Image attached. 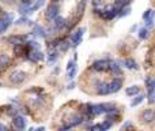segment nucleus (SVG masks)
I'll list each match as a JSON object with an SVG mask.
<instances>
[{
	"instance_id": "f257e3e1",
	"label": "nucleus",
	"mask_w": 155,
	"mask_h": 131,
	"mask_svg": "<svg viewBox=\"0 0 155 131\" xmlns=\"http://www.w3.org/2000/svg\"><path fill=\"white\" fill-rule=\"evenodd\" d=\"M120 14V8H117L116 5H107L106 8H104L101 12V16L105 21H112Z\"/></svg>"
},
{
	"instance_id": "f03ea898",
	"label": "nucleus",
	"mask_w": 155,
	"mask_h": 131,
	"mask_svg": "<svg viewBox=\"0 0 155 131\" xmlns=\"http://www.w3.org/2000/svg\"><path fill=\"white\" fill-rule=\"evenodd\" d=\"M12 19H14L12 14H4V15L0 18V34L4 33L5 30L10 27V25L12 23Z\"/></svg>"
},
{
	"instance_id": "7ed1b4c3",
	"label": "nucleus",
	"mask_w": 155,
	"mask_h": 131,
	"mask_svg": "<svg viewBox=\"0 0 155 131\" xmlns=\"http://www.w3.org/2000/svg\"><path fill=\"white\" fill-rule=\"evenodd\" d=\"M25 79H26V74H25L23 71H21V70H15V71H12L10 75V81L12 83H15V85L22 83Z\"/></svg>"
},
{
	"instance_id": "20e7f679",
	"label": "nucleus",
	"mask_w": 155,
	"mask_h": 131,
	"mask_svg": "<svg viewBox=\"0 0 155 131\" xmlns=\"http://www.w3.org/2000/svg\"><path fill=\"white\" fill-rule=\"evenodd\" d=\"M109 63H110V60H107V59L95 60V62L93 63V70H95V71H98V72L106 71V70H109Z\"/></svg>"
},
{
	"instance_id": "39448f33",
	"label": "nucleus",
	"mask_w": 155,
	"mask_h": 131,
	"mask_svg": "<svg viewBox=\"0 0 155 131\" xmlns=\"http://www.w3.org/2000/svg\"><path fill=\"white\" fill-rule=\"evenodd\" d=\"M57 15H59V5H57L56 3H52V4L48 7V10H46L45 16L48 21H53Z\"/></svg>"
},
{
	"instance_id": "423d86ee",
	"label": "nucleus",
	"mask_w": 155,
	"mask_h": 131,
	"mask_svg": "<svg viewBox=\"0 0 155 131\" xmlns=\"http://www.w3.org/2000/svg\"><path fill=\"white\" fill-rule=\"evenodd\" d=\"M140 120L143 123H153L155 120V112L153 109H144L140 113Z\"/></svg>"
},
{
	"instance_id": "0eeeda50",
	"label": "nucleus",
	"mask_w": 155,
	"mask_h": 131,
	"mask_svg": "<svg viewBox=\"0 0 155 131\" xmlns=\"http://www.w3.org/2000/svg\"><path fill=\"white\" fill-rule=\"evenodd\" d=\"M83 34H84V27H80V29H78L76 32L71 36V44H72V47H78L82 43Z\"/></svg>"
},
{
	"instance_id": "6e6552de",
	"label": "nucleus",
	"mask_w": 155,
	"mask_h": 131,
	"mask_svg": "<svg viewBox=\"0 0 155 131\" xmlns=\"http://www.w3.org/2000/svg\"><path fill=\"white\" fill-rule=\"evenodd\" d=\"M27 59L31 60V62L37 63V62H41L44 59V53L40 51V49H33L29 55H27Z\"/></svg>"
},
{
	"instance_id": "1a4fd4ad",
	"label": "nucleus",
	"mask_w": 155,
	"mask_h": 131,
	"mask_svg": "<svg viewBox=\"0 0 155 131\" xmlns=\"http://www.w3.org/2000/svg\"><path fill=\"white\" fill-rule=\"evenodd\" d=\"M121 88H123V81H121L120 78H113V81L109 83L110 93H117Z\"/></svg>"
},
{
	"instance_id": "9d476101",
	"label": "nucleus",
	"mask_w": 155,
	"mask_h": 131,
	"mask_svg": "<svg viewBox=\"0 0 155 131\" xmlns=\"http://www.w3.org/2000/svg\"><path fill=\"white\" fill-rule=\"evenodd\" d=\"M12 124H14V127L15 129H18V130H23V129H26V120H25V118L23 116H15L14 118V120H12Z\"/></svg>"
},
{
	"instance_id": "9b49d317",
	"label": "nucleus",
	"mask_w": 155,
	"mask_h": 131,
	"mask_svg": "<svg viewBox=\"0 0 155 131\" xmlns=\"http://www.w3.org/2000/svg\"><path fill=\"white\" fill-rule=\"evenodd\" d=\"M97 94L99 96H106V94H110V89H109V83H98V90H97Z\"/></svg>"
},
{
	"instance_id": "f8f14e48",
	"label": "nucleus",
	"mask_w": 155,
	"mask_h": 131,
	"mask_svg": "<svg viewBox=\"0 0 155 131\" xmlns=\"http://www.w3.org/2000/svg\"><path fill=\"white\" fill-rule=\"evenodd\" d=\"M53 25H54V29L59 30V29H63V27L65 26V19L61 18V16L57 15L56 18L53 19Z\"/></svg>"
},
{
	"instance_id": "ddd939ff",
	"label": "nucleus",
	"mask_w": 155,
	"mask_h": 131,
	"mask_svg": "<svg viewBox=\"0 0 155 131\" xmlns=\"http://www.w3.org/2000/svg\"><path fill=\"white\" fill-rule=\"evenodd\" d=\"M27 40V37L26 36H12V37H10L8 38V43H11V44H21V43H25V41Z\"/></svg>"
},
{
	"instance_id": "4468645a",
	"label": "nucleus",
	"mask_w": 155,
	"mask_h": 131,
	"mask_svg": "<svg viewBox=\"0 0 155 131\" xmlns=\"http://www.w3.org/2000/svg\"><path fill=\"white\" fill-rule=\"evenodd\" d=\"M109 70H110V72H112L113 75H121V70H120V66H118V63L112 62V60H110Z\"/></svg>"
},
{
	"instance_id": "2eb2a0df",
	"label": "nucleus",
	"mask_w": 155,
	"mask_h": 131,
	"mask_svg": "<svg viewBox=\"0 0 155 131\" xmlns=\"http://www.w3.org/2000/svg\"><path fill=\"white\" fill-rule=\"evenodd\" d=\"M33 33H34V36H37V37H46V32L41 25H34Z\"/></svg>"
},
{
	"instance_id": "dca6fc26",
	"label": "nucleus",
	"mask_w": 155,
	"mask_h": 131,
	"mask_svg": "<svg viewBox=\"0 0 155 131\" xmlns=\"http://www.w3.org/2000/svg\"><path fill=\"white\" fill-rule=\"evenodd\" d=\"M10 63H11V59H10V56H8V55H5V53L0 55V67H2V68L8 67V66H10Z\"/></svg>"
},
{
	"instance_id": "f3484780",
	"label": "nucleus",
	"mask_w": 155,
	"mask_h": 131,
	"mask_svg": "<svg viewBox=\"0 0 155 131\" xmlns=\"http://www.w3.org/2000/svg\"><path fill=\"white\" fill-rule=\"evenodd\" d=\"M123 64L127 68H129V70H137V68H139V67H137V63L135 62L134 59H125Z\"/></svg>"
},
{
	"instance_id": "a211bd4d",
	"label": "nucleus",
	"mask_w": 155,
	"mask_h": 131,
	"mask_svg": "<svg viewBox=\"0 0 155 131\" xmlns=\"http://www.w3.org/2000/svg\"><path fill=\"white\" fill-rule=\"evenodd\" d=\"M83 123V116L82 115H75V116H72L71 118V120H70V124L72 127H75V126H79V124H82Z\"/></svg>"
},
{
	"instance_id": "6ab92c4d",
	"label": "nucleus",
	"mask_w": 155,
	"mask_h": 131,
	"mask_svg": "<svg viewBox=\"0 0 155 131\" xmlns=\"http://www.w3.org/2000/svg\"><path fill=\"white\" fill-rule=\"evenodd\" d=\"M144 98H146L144 94H136V96H135V98L131 101V107H137L139 104H142Z\"/></svg>"
},
{
	"instance_id": "aec40b11",
	"label": "nucleus",
	"mask_w": 155,
	"mask_h": 131,
	"mask_svg": "<svg viewBox=\"0 0 155 131\" xmlns=\"http://www.w3.org/2000/svg\"><path fill=\"white\" fill-rule=\"evenodd\" d=\"M139 91H140L139 86H131V88H128L125 90V93H127V96H129V97H135L136 94H139Z\"/></svg>"
},
{
	"instance_id": "412c9836",
	"label": "nucleus",
	"mask_w": 155,
	"mask_h": 131,
	"mask_svg": "<svg viewBox=\"0 0 155 131\" xmlns=\"http://www.w3.org/2000/svg\"><path fill=\"white\" fill-rule=\"evenodd\" d=\"M15 23H16V25H29V26H33V22L29 21L26 16H22V18H19L18 21L15 22Z\"/></svg>"
},
{
	"instance_id": "4be33fe9",
	"label": "nucleus",
	"mask_w": 155,
	"mask_h": 131,
	"mask_svg": "<svg viewBox=\"0 0 155 131\" xmlns=\"http://www.w3.org/2000/svg\"><path fill=\"white\" fill-rule=\"evenodd\" d=\"M148 27H143V29L139 30V38L140 40H146V38L148 37Z\"/></svg>"
},
{
	"instance_id": "5701e85b",
	"label": "nucleus",
	"mask_w": 155,
	"mask_h": 131,
	"mask_svg": "<svg viewBox=\"0 0 155 131\" xmlns=\"http://www.w3.org/2000/svg\"><path fill=\"white\" fill-rule=\"evenodd\" d=\"M44 3H45V0H37V2H35V4L33 5V7H30V12H34L35 10H38V8H41L44 5Z\"/></svg>"
},
{
	"instance_id": "b1692460",
	"label": "nucleus",
	"mask_w": 155,
	"mask_h": 131,
	"mask_svg": "<svg viewBox=\"0 0 155 131\" xmlns=\"http://www.w3.org/2000/svg\"><path fill=\"white\" fill-rule=\"evenodd\" d=\"M76 71H78L76 66H74L71 70H68V74H67L68 81H72V79H74V77H75V75H76Z\"/></svg>"
},
{
	"instance_id": "393cba45",
	"label": "nucleus",
	"mask_w": 155,
	"mask_h": 131,
	"mask_svg": "<svg viewBox=\"0 0 155 131\" xmlns=\"http://www.w3.org/2000/svg\"><path fill=\"white\" fill-rule=\"evenodd\" d=\"M131 14V8H129V5H125V7H123L120 10V14L118 15L120 16H127V15H129Z\"/></svg>"
},
{
	"instance_id": "a878e982",
	"label": "nucleus",
	"mask_w": 155,
	"mask_h": 131,
	"mask_svg": "<svg viewBox=\"0 0 155 131\" xmlns=\"http://www.w3.org/2000/svg\"><path fill=\"white\" fill-rule=\"evenodd\" d=\"M57 59V52H51L49 53V57H48V62L49 63H54Z\"/></svg>"
},
{
	"instance_id": "bb28decb",
	"label": "nucleus",
	"mask_w": 155,
	"mask_h": 131,
	"mask_svg": "<svg viewBox=\"0 0 155 131\" xmlns=\"http://www.w3.org/2000/svg\"><path fill=\"white\" fill-rule=\"evenodd\" d=\"M110 127H112V122H110L109 119L101 124V130H107V129H110Z\"/></svg>"
},
{
	"instance_id": "cd10ccee",
	"label": "nucleus",
	"mask_w": 155,
	"mask_h": 131,
	"mask_svg": "<svg viewBox=\"0 0 155 131\" xmlns=\"http://www.w3.org/2000/svg\"><path fill=\"white\" fill-rule=\"evenodd\" d=\"M70 43H68V41H63L61 44H60V49H61V51H67L68 48H70Z\"/></svg>"
},
{
	"instance_id": "c85d7f7f",
	"label": "nucleus",
	"mask_w": 155,
	"mask_h": 131,
	"mask_svg": "<svg viewBox=\"0 0 155 131\" xmlns=\"http://www.w3.org/2000/svg\"><path fill=\"white\" fill-rule=\"evenodd\" d=\"M151 14H153V10H150V8H148V10H146V12L143 14V19H144V21H146V19H148L151 16Z\"/></svg>"
},
{
	"instance_id": "c756f323",
	"label": "nucleus",
	"mask_w": 155,
	"mask_h": 131,
	"mask_svg": "<svg viewBox=\"0 0 155 131\" xmlns=\"http://www.w3.org/2000/svg\"><path fill=\"white\" fill-rule=\"evenodd\" d=\"M74 66H75V62H74V60H70V62H68V64H67V70H71Z\"/></svg>"
},
{
	"instance_id": "7c9ffc66",
	"label": "nucleus",
	"mask_w": 155,
	"mask_h": 131,
	"mask_svg": "<svg viewBox=\"0 0 155 131\" xmlns=\"http://www.w3.org/2000/svg\"><path fill=\"white\" fill-rule=\"evenodd\" d=\"M21 3L23 5H29V7H30V4H31V0H21Z\"/></svg>"
},
{
	"instance_id": "2f4dec72",
	"label": "nucleus",
	"mask_w": 155,
	"mask_h": 131,
	"mask_svg": "<svg viewBox=\"0 0 155 131\" xmlns=\"http://www.w3.org/2000/svg\"><path fill=\"white\" fill-rule=\"evenodd\" d=\"M101 2H102V0H93V4H94V7H98V5L101 4Z\"/></svg>"
},
{
	"instance_id": "473e14b6",
	"label": "nucleus",
	"mask_w": 155,
	"mask_h": 131,
	"mask_svg": "<svg viewBox=\"0 0 155 131\" xmlns=\"http://www.w3.org/2000/svg\"><path fill=\"white\" fill-rule=\"evenodd\" d=\"M131 126H132V124H131V122H127V123L123 126V129H128V127H131Z\"/></svg>"
},
{
	"instance_id": "72a5a7b5",
	"label": "nucleus",
	"mask_w": 155,
	"mask_h": 131,
	"mask_svg": "<svg viewBox=\"0 0 155 131\" xmlns=\"http://www.w3.org/2000/svg\"><path fill=\"white\" fill-rule=\"evenodd\" d=\"M0 130H2V131H3V130H5V127L3 126V124H0Z\"/></svg>"
}]
</instances>
